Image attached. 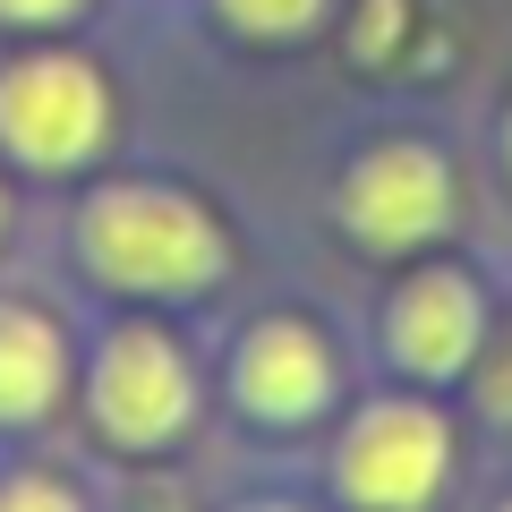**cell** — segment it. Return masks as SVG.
<instances>
[{"label":"cell","instance_id":"30bf717a","mask_svg":"<svg viewBox=\"0 0 512 512\" xmlns=\"http://www.w3.org/2000/svg\"><path fill=\"white\" fill-rule=\"evenodd\" d=\"M0 512H77V495L52 487V478H9L0 487Z\"/></svg>","mask_w":512,"mask_h":512},{"label":"cell","instance_id":"4fadbf2b","mask_svg":"<svg viewBox=\"0 0 512 512\" xmlns=\"http://www.w3.org/2000/svg\"><path fill=\"white\" fill-rule=\"evenodd\" d=\"M265 512H291V504H265Z\"/></svg>","mask_w":512,"mask_h":512},{"label":"cell","instance_id":"6da1fadb","mask_svg":"<svg viewBox=\"0 0 512 512\" xmlns=\"http://www.w3.org/2000/svg\"><path fill=\"white\" fill-rule=\"evenodd\" d=\"M86 256L120 291H205L222 274V231L205 205L163 197V188H111L86 214Z\"/></svg>","mask_w":512,"mask_h":512},{"label":"cell","instance_id":"7a4b0ae2","mask_svg":"<svg viewBox=\"0 0 512 512\" xmlns=\"http://www.w3.org/2000/svg\"><path fill=\"white\" fill-rule=\"evenodd\" d=\"M103 120H111V103L86 60H18L0 77V137H9V154H26L43 171L86 163L103 146Z\"/></svg>","mask_w":512,"mask_h":512},{"label":"cell","instance_id":"ba28073f","mask_svg":"<svg viewBox=\"0 0 512 512\" xmlns=\"http://www.w3.org/2000/svg\"><path fill=\"white\" fill-rule=\"evenodd\" d=\"M60 393V333L35 308H0V419H35Z\"/></svg>","mask_w":512,"mask_h":512},{"label":"cell","instance_id":"8fae6325","mask_svg":"<svg viewBox=\"0 0 512 512\" xmlns=\"http://www.w3.org/2000/svg\"><path fill=\"white\" fill-rule=\"evenodd\" d=\"M402 0H367V18H359V52H384V43H402Z\"/></svg>","mask_w":512,"mask_h":512},{"label":"cell","instance_id":"52a82bcc","mask_svg":"<svg viewBox=\"0 0 512 512\" xmlns=\"http://www.w3.org/2000/svg\"><path fill=\"white\" fill-rule=\"evenodd\" d=\"M384 333H393V350H402L419 376H453V367L478 350V291L461 274H419L402 299H393Z\"/></svg>","mask_w":512,"mask_h":512},{"label":"cell","instance_id":"5bb4252c","mask_svg":"<svg viewBox=\"0 0 512 512\" xmlns=\"http://www.w3.org/2000/svg\"><path fill=\"white\" fill-rule=\"evenodd\" d=\"M504 512H512V504H504Z\"/></svg>","mask_w":512,"mask_h":512},{"label":"cell","instance_id":"7c38bea8","mask_svg":"<svg viewBox=\"0 0 512 512\" xmlns=\"http://www.w3.org/2000/svg\"><path fill=\"white\" fill-rule=\"evenodd\" d=\"M77 0H0V18H69Z\"/></svg>","mask_w":512,"mask_h":512},{"label":"cell","instance_id":"5b68a950","mask_svg":"<svg viewBox=\"0 0 512 512\" xmlns=\"http://www.w3.org/2000/svg\"><path fill=\"white\" fill-rule=\"evenodd\" d=\"M444 205H453V180L427 146H376L342 188V214L367 248H419L427 231H444Z\"/></svg>","mask_w":512,"mask_h":512},{"label":"cell","instance_id":"8992f818","mask_svg":"<svg viewBox=\"0 0 512 512\" xmlns=\"http://www.w3.org/2000/svg\"><path fill=\"white\" fill-rule=\"evenodd\" d=\"M333 393V359L308 325H256L239 350V402L256 419H308Z\"/></svg>","mask_w":512,"mask_h":512},{"label":"cell","instance_id":"277c9868","mask_svg":"<svg viewBox=\"0 0 512 512\" xmlns=\"http://www.w3.org/2000/svg\"><path fill=\"white\" fill-rule=\"evenodd\" d=\"M94 410H103V427L120 444H163L180 436V419L197 410V384H188L180 350L163 342V333L128 325L103 342V359H94Z\"/></svg>","mask_w":512,"mask_h":512},{"label":"cell","instance_id":"9c48e42d","mask_svg":"<svg viewBox=\"0 0 512 512\" xmlns=\"http://www.w3.org/2000/svg\"><path fill=\"white\" fill-rule=\"evenodd\" d=\"M325 0H222V18L248 26V35H299Z\"/></svg>","mask_w":512,"mask_h":512},{"label":"cell","instance_id":"3957f363","mask_svg":"<svg viewBox=\"0 0 512 512\" xmlns=\"http://www.w3.org/2000/svg\"><path fill=\"white\" fill-rule=\"evenodd\" d=\"M444 453H453V436H444L436 410L384 402L342 444V495L367 504V512H419L436 495V478H444Z\"/></svg>","mask_w":512,"mask_h":512}]
</instances>
